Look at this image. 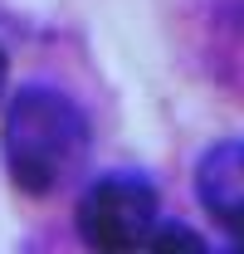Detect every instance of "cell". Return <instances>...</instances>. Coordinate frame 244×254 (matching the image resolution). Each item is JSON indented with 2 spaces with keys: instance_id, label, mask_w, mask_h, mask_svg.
I'll list each match as a JSON object with an SVG mask.
<instances>
[{
  "instance_id": "cell-1",
  "label": "cell",
  "mask_w": 244,
  "mask_h": 254,
  "mask_svg": "<svg viewBox=\"0 0 244 254\" xmlns=\"http://www.w3.org/2000/svg\"><path fill=\"white\" fill-rule=\"evenodd\" d=\"M88 147H93V127L68 93L49 88V83H25L5 103L0 157H5L10 181L25 195L59 190L83 166Z\"/></svg>"
},
{
  "instance_id": "cell-2",
  "label": "cell",
  "mask_w": 244,
  "mask_h": 254,
  "mask_svg": "<svg viewBox=\"0 0 244 254\" xmlns=\"http://www.w3.org/2000/svg\"><path fill=\"white\" fill-rule=\"evenodd\" d=\"M73 225L88 250H147L156 230V186L137 171H108L78 195Z\"/></svg>"
},
{
  "instance_id": "cell-3",
  "label": "cell",
  "mask_w": 244,
  "mask_h": 254,
  "mask_svg": "<svg viewBox=\"0 0 244 254\" xmlns=\"http://www.w3.org/2000/svg\"><path fill=\"white\" fill-rule=\"evenodd\" d=\"M195 195L210 210V220L225 225L244 220V137L235 142H215L195 166Z\"/></svg>"
},
{
  "instance_id": "cell-4",
  "label": "cell",
  "mask_w": 244,
  "mask_h": 254,
  "mask_svg": "<svg viewBox=\"0 0 244 254\" xmlns=\"http://www.w3.org/2000/svg\"><path fill=\"white\" fill-rule=\"evenodd\" d=\"M147 250H205V240H195V230H185V225H161L156 220L152 240H147Z\"/></svg>"
},
{
  "instance_id": "cell-5",
  "label": "cell",
  "mask_w": 244,
  "mask_h": 254,
  "mask_svg": "<svg viewBox=\"0 0 244 254\" xmlns=\"http://www.w3.org/2000/svg\"><path fill=\"white\" fill-rule=\"evenodd\" d=\"M10 93V54H5V44H0V103Z\"/></svg>"
},
{
  "instance_id": "cell-6",
  "label": "cell",
  "mask_w": 244,
  "mask_h": 254,
  "mask_svg": "<svg viewBox=\"0 0 244 254\" xmlns=\"http://www.w3.org/2000/svg\"><path fill=\"white\" fill-rule=\"evenodd\" d=\"M225 235H230V250H244V220L225 225Z\"/></svg>"
}]
</instances>
